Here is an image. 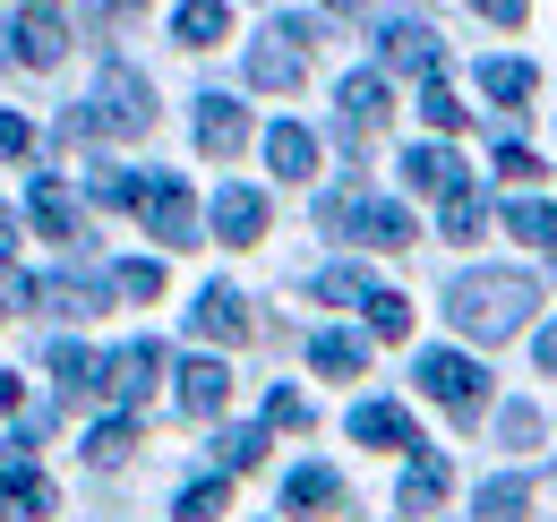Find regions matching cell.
<instances>
[{
	"label": "cell",
	"instance_id": "cell-28",
	"mask_svg": "<svg viewBox=\"0 0 557 522\" xmlns=\"http://www.w3.org/2000/svg\"><path fill=\"white\" fill-rule=\"evenodd\" d=\"M506 232H515V240H541V249H557V206H541V197H515V206H506Z\"/></svg>",
	"mask_w": 557,
	"mask_h": 522
},
{
	"label": "cell",
	"instance_id": "cell-43",
	"mask_svg": "<svg viewBox=\"0 0 557 522\" xmlns=\"http://www.w3.org/2000/svg\"><path fill=\"white\" fill-rule=\"evenodd\" d=\"M0 411H17V377H0Z\"/></svg>",
	"mask_w": 557,
	"mask_h": 522
},
{
	"label": "cell",
	"instance_id": "cell-21",
	"mask_svg": "<svg viewBox=\"0 0 557 522\" xmlns=\"http://www.w3.org/2000/svg\"><path fill=\"white\" fill-rule=\"evenodd\" d=\"M532 86H541V69H532V61H506V52L481 61V95H488V103H506V112L532 103Z\"/></svg>",
	"mask_w": 557,
	"mask_h": 522
},
{
	"label": "cell",
	"instance_id": "cell-38",
	"mask_svg": "<svg viewBox=\"0 0 557 522\" xmlns=\"http://www.w3.org/2000/svg\"><path fill=\"white\" fill-rule=\"evenodd\" d=\"M267 428H309V402H300L292 386H275L267 394Z\"/></svg>",
	"mask_w": 557,
	"mask_h": 522
},
{
	"label": "cell",
	"instance_id": "cell-39",
	"mask_svg": "<svg viewBox=\"0 0 557 522\" xmlns=\"http://www.w3.org/2000/svg\"><path fill=\"white\" fill-rule=\"evenodd\" d=\"M17 154H35V129L17 112H0V163H17Z\"/></svg>",
	"mask_w": 557,
	"mask_h": 522
},
{
	"label": "cell",
	"instance_id": "cell-37",
	"mask_svg": "<svg viewBox=\"0 0 557 522\" xmlns=\"http://www.w3.org/2000/svg\"><path fill=\"white\" fill-rule=\"evenodd\" d=\"M497 437H506V446H541V411H532V402H506V411H497Z\"/></svg>",
	"mask_w": 557,
	"mask_h": 522
},
{
	"label": "cell",
	"instance_id": "cell-40",
	"mask_svg": "<svg viewBox=\"0 0 557 522\" xmlns=\"http://www.w3.org/2000/svg\"><path fill=\"white\" fill-rule=\"evenodd\" d=\"M497 172H506V181H532L541 163H532V146H497Z\"/></svg>",
	"mask_w": 557,
	"mask_h": 522
},
{
	"label": "cell",
	"instance_id": "cell-32",
	"mask_svg": "<svg viewBox=\"0 0 557 522\" xmlns=\"http://www.w3.org/2000/svg\"><path fill=\"white\" fill-rule=\"evenodd\" d=\"M223 506H232V480H189L181 488V522H214Z\"/></svg>",
	"mask_w": 557,
	"mask_h": 522
},
{
	"label": "cell",
	"instance_id": "cell-35",
	"mask_svg": "<svg viewBox=\"0 0 557 522\" xmlns=\"http://www.w3.org/2000/svg\"><path fill=\"white\" fill-rule=\"evenodd\" d=\"M481 214H488V206H481V189L463 181V189L446 197V240H472V232H481Z\"/></svg>",
	"mask_w": 557,
	"mask_h": 522
},
{
	"label": "cell",
	"instance_id": "cell-36",
	"mask_svg": "<svg viewBox=\"0 0 557 522\" xmlns=\"http://www.w3.org/2000/svg\"><path fill=\"white\" fill-rule=\"evenodd\" d=\"M112 291H121V300H154V291H163V265H154V258H129L121 274H112Z\"/></svg>",
	"mask_w": 557,
	"mask_h": 522
},
{
	"label": "cell",
	"instance_id": "cell-23",
	"mask_svg": "<svg viewBox=\"0 0 557 522\" xmlns=\"http://www.w3.org/2000/svg\"><path fill=\"white\" fill-rule=\"evenodd\" d=\"M172 35H181L189 52H207V44L232 35V9H223V0H189V9H172Z\"/></svg>",
	"mask_w": 557,
	"mask_h": 522
},
{
	"label": "cell",
	"instance_id": "cell-33",
	"mask_svg": "<svg viewBox=\"0 0 557 522\" xmlns=\"http://www.w3.org/2000/svg\"><path fill=\"white\" fill-rule=\"evenodd\" d=\"M420 121H429V129H463V103H455V86H446V77H429V86H420Z\"/></svg>",
	"mask_w": 557,
	"mask_h": 522
},
{
	"label": "cell",
	"instance_id": "cell-9",
	"mask_svg": "<svg viewBox=\"0 0 557 522\" xmlns=\"http://www.w3.org/2000/svg\"><path fill=\"white\" fill-rule=\"evenodd\" d=\"M344 146H369V137L386 129V77L377 69H360V77H344Z\"/></svg>",
	"mask_w": 557,
	"mask_h": 522
},
{
	"label": "cell",
	"instance_id": "cell-41",
	"mask_svg": "<svg viewBox=\"0 0 557 522\" xmlns=\"http://www.w3.org/2000/svg\"><path fill=\"white\" fill-rule=\"evenodd\" d=\"M9 258H17V206H0V274H9Z\"/></svg>",
	"mask_w": 557,
	"mask_h": 522
},
{
	"label": "cell",
	"instance_id": "cell-22",
	"mask_svg": "<svg viewBox=\"0 0 557 522\" xmlns=\"http://www.w3.org/2000/svg\"><path fill=\"white\" fill-rule=\"evenodd\" d=\"M0 488H9V514H52V480H44L35 462L0 455Z\"/></svg>",
	"mask_w": 557,
	"mask_h": 522
},
{
	"label": "cell",
	"instance_id": "cell-3",
	"mask_svg": "<svg viewBox=\"0 0 557 522\" xmlns=\"http://www.w3.org/2000/svg\"><path fill=\"white\" fill-rule=\"evenodd\" d=\"M420 394L446 402L455 420H481L488 411V369L472 360V351H420Z\"/></svg>",
	"mask_w": 557,
	"mask_h": 522
},
{
	"label": "cell",
	"instance_id": "cell-12",
	"mask_svg": "<svg viewBox=\"0 0 557 522\" xmlns=\"http://www.w3.org/2000/svg\"><path fill=\"white\" fill-rule=\"evenodd\" d=\"M198 146H207L214 163H232V154L249 146V112H240L232 95H198Z\"/></svg>",
	"mask_w": 557,
	"mask_h": 522
},
{
	"label": "cell",
	"instance_id": "cell-16",
	"mask_svg": "<svg viewBox=\"0 0 557 522\" xmlns=\"http://www.w3.org/2000/svg\"><path fill=\"white\" fill-rule=\"evenodd\" d=\"M223 394H232V369H223V360H189V369H181V411H189V420H214Z\"/></svg>",
	"mask_w": 557,
	"mask_h": 522
},
{
	"label": "cell",
	"instance_id": "cell-15",
	"mask_svg": "<svg viewBox=\"0 0 557 522\" xmlns=\"http://www.w3.org/2000/svg\"><path fill=\"white\" fill-rule=\"evenodd\" d=\"M214 232H223L232 249H249V240L267 232V197H258V189H223V197H214Z\"/></svg>",
	"mask_w": 557,
	"mask_h": 522
},
{
	"label": "cell",
	"instance_id": "cell-11",
	"mask_svg": "<svg viewBox=\"0 0 557 522\" xmlns=\"http://www.w3.org/2000/svg\"><path fill=\"white\" fill-rule=\"evenodd\" d=\"M351 437H360V446H386V455H420V428H412L404 402H360V411H351Z\"/></svg>",
	"mask_w": 557,
	"mask_h": 522
},
{
	"label": "cell",
	"instance_id": "cell-24",
	"mask_svg": "<svg viewBox=\"0 0 557 522\" xmlns=\"http://www.w3.org/2000/svg\"><path fill=\"white\" fill-rule=\"evenodd\" d=\"M35 300L61 309V318H86V309H103V283H86V274H52V283H35Z\"/></svg>",
	"mask_w": 557,
	"mask_h": 522
},
{
	"label": "cell",
	"instance_id": "cell-27",
	"mask_svg": "<svg viewBox=\"0 0 557 522\" xmlns=\"http://www.w3.org/2000/svg\"><path fill=\"white\" fill-rule=\"evenodd\" d=\"M129 446H138V420H129V411H112V420L86 428V462H121Z\"/></svg>",
	"mask_w": 557,
	"mask_h": 522
},
{
	"label": "cell",
	"instance_id": "cell-31",
	"mask_svg": "<svg viewBox=\"0 0 557 522\" xmlns=\"http://www.w3.org/2000/svg\"><path fill=\"white\" fill-rule=\"evenodd\" d=\"M214 455H223V471H258L267 462V428H223Z\"/></svg>",
	"mask_w": 557,
	"mask_h": 522
},
{
	"label": "cell",
	"instance_id": "cell-20",
	"mask_svg": "<svg viewBox=\"0 0 557 522\" xmlns=\"http://www.w3.org/2000/svg\"><path fill=\"white\" fill-rule=\"evenodd\" d=\"M395 506H404V514H437V506H446V455H429V446H420L412 471H404V497H395Z\"/></svg>",
	"mask_w": 557,
	"mask_h": 522
},
{
	"label": "cell",
	"instance_id": "cell-10",
	"mask_svg": "<svg viewBox=\"0 0 557 522\" xmlns=\"http://www.w3.org/2000/svg\"><path fill=\"white\" fill-rule=\"evenodd\" d=\"M377 52L395 69H420V77H437V61H446V44H437L420 17H386V26H377Z\"/></svg>",
	"mask_w": 557,
	"mask_h": 522
},
{
	"label": "cell",
	"instance_id": "cell-29",
	"mask_svg": "<svg viewBox=\"0 0 557 522\" xmlns=\"http://www.w3.org/2000/svg\"><path fill=\"white\" fill-rule=\"evenodd\" d=\"M318 300H344V309H369V300H377V283H369L360 265H326V274H318Z\"/></svg>",
	"mask_w": 557,
	"mask_h": 522
},
{
	"label": "cell",
	"instance_id": "cell-26",
	"mask_svg": "<svg viewBox=\"0 0 557 522\" xmlns=\"http://www.w3.org/2000/svg\"><path fill=\"white\" fill-rule=\"evenodd\" d=\"M472 514H481V522H523V514H532V480H488Z\"/></svg>",
	"mask_w": 557,
	"mask_h": 522
},
{
	"label": "cell",
	"instance_id": "cell-7",
	"mask_svg": "<svg viewBox=\"0 0 557 522\" xmlns=\"http://www.w3.org/2000/svg\"><path fill=\"white\" fill-rule=\"evenodd\" d=\"M138 214H146V232H154L163 249H189V240H198V206H189L181 181H146V189H138Z\"/></svg>",
	"mask_w": 557,
	"mask_h": 522
},
{
	"label": "cell",
	"instance_id": "cell-5",
	"mask_svg": "<svg viewBox=\"0 0 557 522\" xmlns=\"http://www.w3.org/2000/svg\"><path fill=\"white\" fill-rule=\"evenodd\" d=\"M300 69H309V26H300V17H283L275 35L249 44V86H267V95H292Z\"/></svg>",
	"mask_w": 557,
	"mask_h": 522
},
{
	"label": "cell",
	"instance_id": "cell-2",
	"mask_svg": "<svg viewBox=\"0 0 557 522\" xmlns=\"http://www.w3.org/2000/svg\"><path fill=\"white\" fill-rule=\"evenodd\" d=\"M86 121L103 137H146L154 129V86H146L138 69H103L95 95H86Z\"/></svg>",
	"mask_w": 557,
	"mask_h": 522
},
{
	"label": "cell",
	"instance_id": "cell-17",
	"mask_svg": "<svg viewBox=\"0 0 557 522\" xmlns=\"http://www.w3.org/2000/svg\"><path fill=\"white\" fill-rule=\"evenodd\" d=\"M283 506H292V514H326V506H344V480H335L326 462H300V471L283 480Z\"/></svg>",
	"mask_w": 557,
	"mask_h": 522
},
{
	"label": "cell",
	"instance_id": "cell-4",
	"mask_svg": "<svg viewBox=\"0 0 557 522\" xmlns=\"http://www.w3.org/2000/svg\"><path fill=\"white\" fill-rule=\"evenodd\" d=\"M318 223H326V232H360L369 249H412V214H404V206H386V197H360V189L326 197V206H318Z\"/></svg>",
	"mask_w": 557,
	"mask_h": 522
},
{
	"label": "cell",
	"instance_id": "cell-42",
	"mask_svg": "<svg viewBox=\"0 0 557 522\" xmlns=\"http://www.w3.org/2000/svg\"><path fill=\"white\" fill-rule=\"evenodd\" d=\"M532 360H541V369L557 377V326H541V343H532Z\"/></svg>",
	"mask_w": 557,
	"mask_h": 522
},
{
	"label": "cell",
	"instance_id": "cell-25",
	"mask_svg": "<svg viewBox=\"0 0 557 522\" xmlns=\"http://www.w3.org/2000/svg\"><path fill=\"white\" fill-rule=\"evenodd\" d=\"M309 360H318V377H360V369H369V343H360V334H318Z\"/></svg>",
	"mask_w": 557,
	"mask_h": 522
},
{
	"label": "cell",
	"instance_id": "cell-18",
	"mask_svg": "<svg viewBox=\"0 0 557 522\" xmlns=\"http://www.w3.org/2000/svg\"><path fill=\"white\" fill-rule=\"evenodd\" d=\"M404 181L429 189V197H455L463 189V163H455V146H412V154H404Z\"/></svg>",
	"mask_w": 557,
	"mask_h": 522
},
{
	"label": "cell",
	"instance_id": "cell-14",
	"mask_svg": "<svg viewBox=\"0 0 557 522\" xmlns=\"http://www.w3.org/2000/svg\"><path fill=\"white\" fill-rule=\"evenodd\" d=\"M26 214H35V232H44V240H77V197L61 189L52 172H44L35 189H26Z\"/></svg>",
	"mask_w": 557,
	"mask_h": 522
},
{
	"label": "cell",
	"instance_id": "cell-19",
	"mask_svg": "<svg viewBox=\"0 0 557 522\" xmlns=\"http://www.w3.org/2000/svg\"><path fill=\"white\" fill-rule=\"evenodd\" d=\"M267 163H275L283 181H309V172H318V137L300 129V121H275V129H267Z\"/></svg>",
	"mask_w": 557,
	"mask_h": 522
},
{
	"label": "cell",
	"instance_id": "cell-30",
	"mask_svg": "<svg viewBox=\"0 0 557 522\" xmlns=\"http://www.w3.org/2000/svg\"><path fill=\"white\" fill-rule=\"evenodd\" d=\"M95 377H103V369H95V351H86V343H52V386H61V394L95 386Z\"/></svg>",
	"mask_w": 557,
	"mask_h": 522
},
{
	"label": "cell",
	"instance_id": "cell-1",
	"mask_svg": "<svg viewBox=\"0 0 557 522\" xmlns=\"http://www.w3.org/2000/svg\"><path fill=\"white\" fill-rule=\"evenodd\" d=\"M532 309H541V283H532V274H506V265L455 274V291H446V318L472 334V343H506Z\"/></svg>",
	"mask_w": 557,
	"mask_h": 522
},
{
	"label": "cell",
	"instance_id": "cell-13",
	"mask_svg": "<svg viewBox=\"0 0 557 522\" xmlns=\"http://www.w3.org/2000/svg\"><path fill=\"white\" fill-rule=\"evenodd\" d=\"M189 326L207 334V343H240V334H249V300H240L232 283H207L198 309H189Z\"/></svg>",
	"mask_w": 557,
	"mask_h": 522
},
{
	"label": "cell",
	"instance_id": "cell-34",
	"mask_svg": "<svg viewBox=\"0 0 557 522\" xmlns=\"http://www.w3.org/2000/svg\"><path fill=\"white\" fill-rule=\"evenodd\" d=\"M369 334L404 343V334H412V300H404V291H377V300H369Z\"/></svg>",
	"mask_w": 557,
	"mask_h": 522
},
{
	"label": "cell",
	"instance_id": "cell-6",
	"mask_svg": "<svg viewBox=\"0 0 557 522\" xmlns=\"http://www.w3.org/2000/svg\"><path fill=\"white\" fill-rule=\"evenodd\" d=\"M61 52H70V17H61V9H17V17H9V44H0V61L52 69Z\"/></svg>",
	"mask_w": 557,
	"mask_h": 522
},
{
	"label": "cell",
	"instance_id": "cell-8",
	"mask_svg": "<svg viewBox=\"0 0 557 522\" xmlns=\"http://www.w3.org/2000/svg\"><path fill=\"white\" fill-rule=\"evenodd\" d=\"M154 377H163V343H121L112 360H103V394L129 411V402H146L154 394Z\"/></svg>",
	"mask_w": 557,
	"mask_h": 522
}]
</instances>
